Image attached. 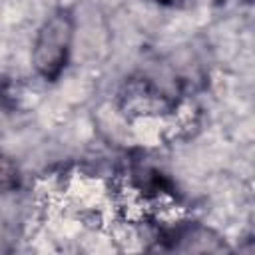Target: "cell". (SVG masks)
I'll use <instances>...</instances> for the list:
<instances>
[{"mask_svg": "<svg viewBox=\"0 0 255 255\" xmlns=\"http://www.w3.org/2000/svg\"><path fill=\"white\" fill-rule=\"evenodd\" d=\"M72 38H74L72 12L68 8L54 10L40 26L32 48V64L44 80L54 82L64 72L70 56Z\"/></svg>", "mask_w": 255, "mask_h": 255, "instance_id": "6da1fadb", "label": "cell"}, {"mask_svg": "<svg viewBox=\"0 0 255 255\" xmlns=\"http://www.w3.org/2000/svg\"><path fill=\"white\" fill-rule=\"evenodd\" d=\"M122 106L131 114H159L173 106V102L147 78H131L122 92Z\"/></svg>", "mask_w": 255, "mask_h": 255, "instance_id": "7a4b0ae2", "label": "cell"}, {"mask_svg": "<svg viewBox=\"0 0 255 255\" xmlns=\"http://www.w3.org/2000/svg\"><path fill=\"white\" fill-rule=\"evenodd\" d=\"M18 185V169L0 153V189L8 191Z\"/></svg>", "mask_w": 255, "mask_h": 255, "instance_id": "3957f363", "label": "cell"}, {"mask_svg": "<svg viewBox=\"0 0 255 255\" xmlns=\"http://www.w3.org/2000/svg\"><path fill=\"white\" fill-rule=\"evenodd\" d=\"M155 2H159V4H169V2H173V0H155Z\"/></svg>", "mask_w": 255, "mask_h": 255, "instance_id": "277c9868", "label": "cell"}]
</instances>
